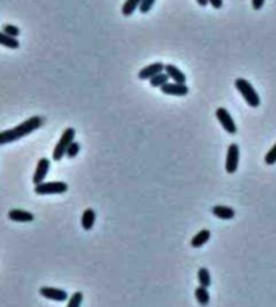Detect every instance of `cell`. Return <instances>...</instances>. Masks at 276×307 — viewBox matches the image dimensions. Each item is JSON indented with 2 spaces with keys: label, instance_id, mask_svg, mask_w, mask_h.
Returning <instances> with one entry per match:
<instances>
[{
  "label": "cell",
  "instance_id": "obj_25",
  "mask_svg": "<svg viewBox=\"0 0 276 307\" xmlns=\"http://www.w3.org/2000/svg\"><path fill=\"white\" fill-rule=\"evenodd\" d=\"M157 0H141L140 3V7H139V11L141 14H147V12H150V10L154 6V3H155Z\"/></svg>",
  "mask_w": 276,
  "mask_h": 307
},
{
  "label": "cell",
  "instance_id": "obj_11",
  "mask_svg": "<svg viewBox=\"0 0 276 307\" xmlns=\"http://www.w3.org/2000/svg\"><path fill=\"white\" fill-rule=\"evenodd\" d=\"M8 218L15 223H31L34 220V214L22 209H12L8 212Z\"/></svg>",
  "mask_w": 276,
  "mask_h": 307
},
{
  "label": "cell",
  "instance_id": "obj_20",
  "mask_svg": "<svg viewBox=\"0 0 276 307\" xmlns=\"http://www.w3.org/2000/svg\"><path fill=\"white\" fill-rule=\"evenodd\" d=\"M198 282L203 287H210V285H212V278H210V272H209L208 268L202 267L198 269Z\"/></svg>",
  "mask_w": 276,
  "mask_h": 307
},
{
  "label": "cell",
  "instance_id": "obj_21",
  "mask_svg": "<svg viewBox=\"0 0 276 307\" xmlns=\"http://www.w3.org/2000/svg\"><path fill=\"white\" fill-rule=\"evenodd\" d=\"M82 299H84V295H82V292H74L72 298L69 299L68 302V306L69 307H79L81 306V303H82Z\"/></svg>",
  "mask_w": 276,
  "mask_h": 307
},
{
  "label": "cell",
  "instance_id": "obj_19",
  "mask_svg": "<svg viewBox=\"0 0 276 307\" xmlns=\"http://www.w3.org/2000/svg\"><path fill=\"white\" fill-rule=\"evenodd\" d=\"M170 77L167 76V73L166 72H162L157 74V76H154L152 79H150V85L154 86V88H160L162 85L167 84L169 82Z\"/></svg>",
  "mask_w": 276,
  "mask_h": 307
},
{
  "label": "cell",
  "instance_id": "obj_9",
  "mask_svg": "<svg viewBox=\"0 0 276 307\" xmlns=\"http://www.w3.org/2000/svg\"><path fill=\"white\" fill-rule=\"evenodd\" d=\"M49 168H50V161H49L47 158H40L39 162H38V164H37V168H35L34 177H33V182H34L35 184L43 182L46 178V175H47Z\"/></svg>",
  "mask_w": 276,
  "mask_h": 307
},
{
  "label": "cell",
  "instance_id": "obj_3",
  "mask_svg": "<svg viewBox=\"0 0 276 307\" xmlns=\"http://www.w3.org/2000/svg\"><path fill=\"white\" fill-rule=\"evenodd\" d=\"M74 136H76V131L74 128H66L65 132L61 136L59 142L57 143L56 148L53 150V161H61L63 158V155H66V151H68L69 145L72 144L74 142Z\"/></svg>",
  "mask_w": 276,
  "mask_h": 307
},
{
  "label": "cell",
  "instance_id": "obj_24",
  "mask_svg": "<svg viewBox=\"0 0 276 307\" xmlns=\"http://www.w3.org/2000/svg\"><path fill=\"white\" fill-rule=\"evenodd\" d=\"M79 143L73 142L72 144L69 145L68 151H66V157H68L69 159H73V158L77 157V154H79Z\"/></svg>",
  "mask_w": 276,
  "mask_h": 307
},
{
  "label": "cell",
  "instance_id": "obj_10",
  "mask_svg": "<svg viewBox=\"0 0 276 307\" xmlns=\"http://www.w3.org/2000/svg\"><path fill=\"white\" fill-rule=\"evenodd\" d=\"M162 72H164V63H162V62H154L151 65L143 67L140 72H139V74H138V77L140 80H150L154 76H157V74Z\"/></svg>",
  "mask_w": 276,
  "mask_h": 307
},
{
  "label": "cell",
  "instance_id": "obj_13",
  "mask_svg": "<svg viewBox=\"0 0 276 307\" xmlns=\"http://www.w3.org/2000/svg\"><path fill=\"white\" fill-rule=\"evenodd\" d=\"M95 221H96V212L92 209V207H88L85 209L84 213H82V217H81V226L85 230H90L95 225Z\"/></svg>",
  "mask_w": 276,
  "mask_h": 307
},
{
  "label": "cell",
  "instance_id": "obj_28",
  "mask_svg": "<svg viewBox=\"0 0 276 307\" xmlns=\"http://www.w3.org/2000/svg\"><path fill=\"white\" fill-rule=\"evenodd\" d=\"M197 3L201 7H205V6H208V4H209L208 0H197Z\"/></svg>",
  "mask_w": 276,
  "mask_h": 307
},
{
  "label": "cell",
  "instance_id": "obj_12",
  "mask_svg": "<svg viewBox=\"0 0 276 307\" xmlns=\"http://www.w3.org/2000/svg\"><path fill=\"white\" fill-rule=\"evenodd\" d=\"M164 72L167 73L170 79L173 80L174 82H180V84H186V76L185 73L180 70L179 67H177L175 65H164Z\"/></svg>",
  "mask_w": 276,
  "mask_h": 307
},
{
  "label": "cell",
  "instance_id": "obj_1",
  "mask_svg": "<svg viewBox=\"0 0 276 307\" xmlns=\"http://www.w3.org/2000/svg\"><path fill=\"white\" fill-rule=\"evenodd\" d=\"M42 124H43V119L40 118V116H33V118L27 119L26 122H23L22 124L17 125L15 128L1 131L0 132V145L22 139V138L27 136L31 132H34L35 129L40 128Z\"/></svg>",
  "mask_w": 276,
  "mask_h": 307
},
{
  "label": "cell",
  "instance_id": "obj_15",
  "mask_svg": "<svg viewBox=\"0 0 276 307\" xmlns=\"http://www.w3.org/2000/svg\"><path fill=\"white\" fill-rule=\"evenodd\" d=\"M210 230L209 229H202V230H199L197 235L194 236L192 239V246L193 248H199V246H202L203 244H206L210 239Z\"/></svg>",
  "mask_w": 276,
  "mask_h": 307
},
{
  "label": "cell",
  "instance_id": "obj_18",
  "mask_svg": "<svg viewBox=\"0 0 276 307\" xmlns=\"http://www.w3.org/2000/svg\"><path fill=\"white\" fill-rule=\"evenodd\" d=\"M196 298H197L198 303L201 305V306H206L209 305V301H210V295H209V291H208V287H203V286H199L196 288Z\"/></svg>",
  "mask_w": 276,
  "mask_h": 307
},
{
  "label": "cell",
  "instance_id": "obj_23",
  "mask_svg": "<svg viewBox=\"0 0 276 307\" xmlns=\"http://www.w3.org/2000/svg\"><path fill=\"white\" fill-rule=\"evenodd\" d=\"M264 161H265V163H267V164H270V166L275 164L276 163V143L274 144V147H272V148H271V150L265 154Z\"/></svg>",
  "mask_w": 276,
  "mask_h": 307
},
{
  "label": "cell",
  "instance_id": "obj_27",
  "mask_svg": "<svg viewBox=\"0 0 276 307\" xmlns=\"http://www.w3.org/2000/svg\"><path fill=\"white\" fill-rule=\"evenodd\" d=\"M264 3H265V0H252V7H254V10L259 11V10L263 8Z\"/></svg>",
  "mask_w": 276,
  "mask_h": 307
},
{
  "label": "cell",
  "instance_id": "obj_7",
  "mask_svg": "<svg viewBox=\"0 0 276 307\" xmlns=\"http://www.w3.org/2000/svg\"><path fill=\"white\" fill-rule=\"evenodd\" d=\"M160 92L164 95L169 96H187L189 95V88L186 84H180V82H167L160 86Z\"/></svg>",
  "mask_w": 276,
  "mask_h": 307
},
{
  "label": "cell",
  "instance_id": "obj_5",
  "mask_svg": "<svg viewBox=\"0 0 276 307\" xmlns=\"http://www.w3.org/2000/svg\"><path fill=\"white\" fill-rule=\"evenodd\" d=\"M238 161H240V150L236 143H232L228 148V154H226L225 161V170L226 173L233 174L236 173L238 168Z\"/></svg>",
  "mask_w": 276,
  "mask_h": 307
},
{
  "label": "cell",
  "instance_id": "obj_17",
  "mask_svg": "<svg viewBox=\"0 0 276 307\" xmlns=\"http://www.w3.org/2000/svg\"><path fill=\"white\" fill-rule=\"evenodd\" d=\"M141 0H125L124 4L121 7V12L124 17H131L134 12L140 7Z\"/></svg>",
  "mask_w": 276,
  "mask_h": 307
},
{
  "label": "cell",
  "instance_id": "obj_26",
  "mask_svg": "<svg viewBox=\"0 0 276 307\" xmlns=\"http://www.w3.org/2000/svg\"><path fill=\"white\" fill-rule=\"evenodd\" d=\"M208 1L210 3V6L213 7L214 10H220V8H222V4H224L222 0H208Z\"/></svg>",
  "mask_w": 276,
  "mask_h": 307
},
{
  "label": "cell",
  "instance_id": "obj_16",
  "mask_svg": "<svg viewBox=\"0 0 276 307\" xmlns=\"http://www.w3.org/2000/svg\"><path fill=\"white\" fill-rule=\"evenodd\" d=\"M0 45L8 47V49H18L20 46V43H19V41L15 37H11V35H8L4 31H0Z\"/></svg>",
  "mask_w": 276,
  "mask_h": 307
},
{
  "label": "cell",
  "instance_id": "obj_8",
  "mask_svg": "<svg viewBox=\"0 0 276 307\" xmlns=\"http://www.w3.org/2000/svg\"><path fill=\"white\" fill-rule=\"evenodd\" d=\"M39 294L46 299L56 302L68 301V292L59 288H53V287H42L39 290Z\"/></svg>",
  "mask_w": 276,
  "mask_h": 307
},
{
  "label": "cell",
  "instance_id": "obj_14",
  "mask_svg": "<svg viewBox=\"0 0 276 307\" xmlns=\"http://www.w3.org/2000/svg\"><path fill=\"white\" fill-rule=\"evenodd\" d=\"M212 213H213L216 217L221 218V220H232L235 217V210L229 206H222V205H218V206H214L212 209Z\"/></svg>",
  "mask_w": 276,
  "mask_h": 307
},
{
  "label": "cell",
  "instance_id": "obj_6",
  "mask_svg": "<svg viewBox=\"0 0 276 307\" xmlns=\"http://www.w3.org/2000/svg\"><path fill=\"white\" fill-rule=\"evenodd\" d=\"M216 116L218 119V122L220 124L222 125V128L225 129L228 134L231 135H235L237 132V127H236V123H235V120L231 116V113L226 111L225 108H218L217 111H216Z\"/></svg>",
  "mask_w": 276,
  "mask_h": 307
},
{
  "label": "cell",
  "instance_id": "obj_4",
  "mask_svg": "<svg viewBox=\"0 0 276 307\" xmlns=\"http://www.w3.org/2000/svg\"><path fill=\"white\" fill-rule=\"evenodd\" d=\"M68 184L65 182H40L35 184L34 191L39 196H47V194H62L68 191Z\"/></svg>",
  "mask_w": 276,
  "mask_h": 307
},
{
  "label": "cell",
  "instance_id": "obj_22",
  "mask_svg": "<svg viewBox=\"0 0 276 307\" xmlns=\"http://www.w3.org/2000/svg\"><path fill=\"white\" fill-rule=\"evenodd\" d=\"M1 31H4L6 34L11 35V37H15V38H18L19 34H20V30H19L17 26H14V24H3Z\"/></svg>",
  "mask_w": 276,
  "mask_h": 307
},
{
  "label": "cell",
  "instance_id": "obj_2",
  "mask_svg": "<svg viewBox=\"0 0 276 307\" xmlns=\"http://www.w3.org/2000/svg\"><path fill=\"white\" fill-rule=\"evenodd\" d=\"M235 86L236 89L241 93L244 97V100L247 101V104L252 108H257L260 105V97L257 95V92L255 90L252 84L247 81L245 79H237L235 81Z\"/></svg>",
  "mask_w": 276,
  "mask_h": 307
}]
</instances>
